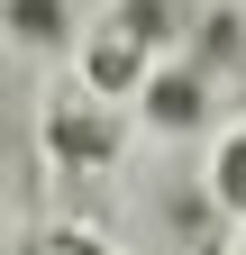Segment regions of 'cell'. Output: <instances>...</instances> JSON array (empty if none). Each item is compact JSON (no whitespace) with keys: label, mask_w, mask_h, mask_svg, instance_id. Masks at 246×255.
<instances>
[{"label":"cell","mask_w":246,"mask_h":255,"mask_svg":"<svg viewBox=\"0 0 246 255\" xmlns=\"http://www.w3.org/2000/svg\"><path fill=\"white\" fill-rule=\"evenodd\" d=\"M119 146H128V119H119L101 91H64V101L46 110V155L55 164L101 173V164H119Z\"/></svg>","instance_id":"6da1fadb"},{"label":"cell","mask_w":246,"mask_h":255,"mask_svg":"<svg viewBox=\"0 0 246 255\" xmlns=\"http://www.w3.org/2000/svg\"><path fill=\"white\" fill-rule=\"evenodd\" d=\"M82 82L91 91H101V101H128V91L146 82V37H137V27H91V37H82Z\"/></svg>","instance_id":"7a4b0ae2"},{"label":"cell","mask_w":246,"mask_h":255,"mask_svg":"<svg viewBox=\"0 0 246 255\" xmlns=\"http://www.w3.org/2000/svg\"><path fill=\"white\" fill-rule=\"evenodd\" d=\"M137 119L164 128V137H192V128L210 119V73H155V64H146V82H137Z\"/></svg>","instance_id":"3957f363"},{"label":"cell","mask_w":246,"mask_h":255,"mask_svg":"<svg viewBox=\"0 0 246 255\" xmlns=\"http://www.w3.org/2000/svg\"><path fill=\"white\" fill-rule=\"evenodd\" d=\"M210 201H219L228 219H246V128H228L219 155H210Z\"/></svg>","instance_id":"277c9868"},{"label":"cell","mask_w":246,"mask_h":255,"mask_svg":"<svg viewBox=\"0 0 246 255\" xmlns=\"http://www.w3.org/2000/svg\"><path fill=\"white\" fill-rule=\"evenodd\" d=\"M0 27L18 46H64V0H0Z\"/></svg>","instance_id":"5b68a950"},{"label":"cell","mask_w":246,"mask_h":255,"mask_svg":"<svg viewBox=\"0 0 246 255\" xmlns=\"http://www.w3.org/2000/svg\"><path fill=\"white\" fill-rule=\"evenodd\" d=\"M18 255H110V246L91 237V228H27V237H18Z\"/></svg>","instance_id":"8992f818"}]
</instances>
